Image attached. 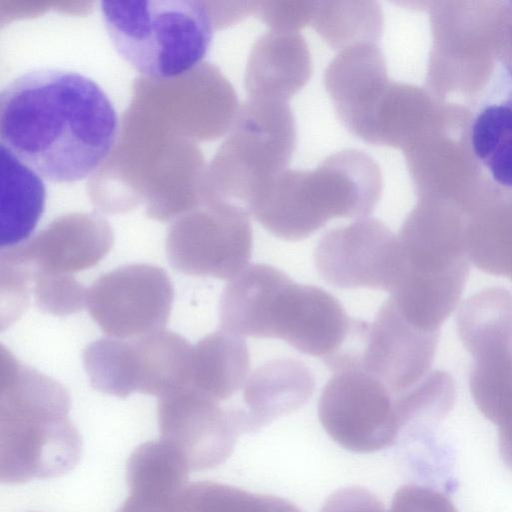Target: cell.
Listing matches in <instances>:
<instances>
[{
  "instance_id": "cell-12",
  "label": "cell",
  "mask_w": 512,
  "mask_h": 512,
  "mask_svg": "<svg viewBox=\"0 0 512 512\" xmlns=\"http://www.w3.org/2000/svg\"><path fill=\"white\" fill-rule=\"evenodd\" d=\"M438 338L439 331L409 323L389 297L368 323L359 369L378 378L397 397L430 372Z\"/></svg>"
},
{
  "instance_id": "cell-9",
  "label": "cell",
  "mask_w": 512,
  "mask_h": 512,
  "mask_svg": "<svg viewBox=\"0 0 512 512\" xmlns=\"http://www.w3.org/2000/svg\"><path fill=\"white\" fill-rule=\"evenodd\" d=\"M251 252L249 213L215 200L205 213L175 225L166 240L170 265L188 275L232 279L247 267Z\"/></svg>"
},
{
  "instance_id": "cell-6",
  "label": "cell",
  "mask_w": 512,
  "mask_h": 512,
  "mask_svg": "<svg viewBox=\"0 0 512 512\" xmlns=\"http://www.w3.org/2000/svg\"><path fill=\"white\" fill-rule=\"evenodd\" d=\"M296 144V123L288 102L248 99L214 161V199L250 214L287 170Z\"/></svg>"
},
{
  "instance_id": "cell-7",
  "label": "cell",
  "mask_w": 512,
  "mask_h": 512,
  "mask_svg": "<svg viewBox=\"0 0 512 512\" xmlns=\"http://www.w3.org/2000/svg\"><path fill=\"white\" fill-rule=\"evenodd\" d=\"M318 416L335 442L357 453L389 447L402 431L396 397L361 369L334 372L322 390Z\"/></svg>"
},
{
  "instance_id": "cell-14",
  "label": "cell",
  "mask_w": 512,
  "mask_h": 512,
  "mask_svg": "<svg viewBox=\"0 0 512 512\" xmlns=\"http://www.w3.org/2000/svg\"><path fill=\"white\" fill-rule=\"evenodd\" d=\"M314 387L312 372L299 360L275 359L259 366L242 387V405L231 407L241 433L255 432L300 408Z\"/></svg>"
},
{
  "instance_id": "cell-31",
  "label": "cell",
  "mask_w": 512,
  "mask_h": 512,
  "mask_svg": "<svg viewBox=\"0 0 512 512\" xmlns=\"http://www.w3.org/2000/svg\"><path fill=\"white\" fill-rule=\"evenodd\" d=\"M499 450L503 461L512 470V425L499 429Z\"/></svg>"
},
{
  "instance_id": "cell-2",
  "label": "cell",
  "mask_w": 512,
  "mask_h": 512,
  "mask_svg": "<svg viewBox=\"0 0 512 512\" xmlns=\"http://www.w3.org/2000/svg\"><path fill=\"white\" fill-rule=\"evenodd\" d=\"M0 358L1 482L63 476L82 453L80 434L69 418L68 391L20 363L4 346Z\"/></svg>"
},
{
  "instance_id": "cell-3",
  "label": "cell",
  "mask_w": 512,
  "mask_h": 512,
  "mask_svg": "<svg viewBox=\"0 0 512 512\" xmlns=\"http://www.w3.org/2000/svg\"><path fill=\"white\" fill-rule=\"evenodd\" d=\"M351 317L320 287L298 284L281 270L252 264L230 279L219 304L220 330L243 337L277 338L321 357L344 342Z\"/></svg>"
},
{
  "instance_id": "cell-15",
  "label": "cell",
  "mask_w": 512,
  "mask_h": 512,
  "mask_svg": "<svg viewBox=\"0 0 512 512\" xmlns=\"http://www.w3.org/2000/svg\"><path fill=\"white\" fill-rule=\"evenodd\" d=\"M312 69L308 45L298 32L270 30L252 46L245 90L249 99L288 102L307 84Z\"/></svg>"
},
{
  "instance_id": "cell-26",
  "label": "cell",
  "mask_w": 512,
  "mask_h": 512,
  "mask_svg": "<svg viewBox=\"0 0 512 512\" xmlns=\"http://www.w3.org/2000/svg\"><path fill=\"white\" fill-rule=\"evenodd\" d=\"M32 295L40 310L56 316L76 313L87 302V289L73 276L34 266Z\"/></svg>"
},
{
  "instance_id": "cell-16",
  "label": "cell",
  "mask_w": 512,
  "mask_h": 512,
  "mask_svg": "<svg viewBox=\"0 0 512 512\" xmlns=\"http://www.w3.org/2000/svg\"><path fill=\"white\" fill-rule=\"evenodd\" d=\"M390 81L377 44L361 43L339 51L324 73L336 114L351 132L379 91Z\"/></svg>"
},
{
  "instance_id": "cell-1",
  "label": "cell",
  "mask_w": 512,
  "mask_h": 512,
  "mask_svg": "<svg viewBox=\"0 0 512 512\" xmlns=\"http://www.w3.org/2000/svg\"><path fill=\"white\" fill-rule=\"evenodd\" d=\"M118 132L108 95L76 71L31 70L1 91L0 145L52 182L93 174L112 152Z\"/></svg>"
},
{
  "instance_id": "cell-27",
  "label": "cell",
  "mask_w": 512,
  "mask_h": 512,
  "mask_svg": "<svg viewBox=\"0 0 512 512\" xmlns=\"http://www.w3.org/2000/svg\"><path fill=\"white\" fill-rule=\"evenodd\" d=\"M318 1H256L255 12L273 31L298 32L312 22Z\"/></svg>"
},
{
  "instance_id": "cell-10",
  "label": "cell",
  "mask_w": 512,
  "mask_h": 512,
  "mask_svg": "<svg viewBox=\"0 0 512 512\" xmlns=\"http://www.w3.org/2000/svg\"><path fill=\"white\" fill-rule=\"evenodd\" d=\"M314 257L322 278L344 289L389 292L401 268L397 236L376 218H360L327 231L320 238Z\"/></svg>"
},
{
  "instance_id": "cell-29",
  "label": "cell",
  "mask_w": 512,
  "mask_h": 512,
  "mask_svg": "<svg viewBox=\"0 0 512 512\" xmlns=\"http://www.w3.org/2000/svg\"><path fill=\"white\" fill-rule=\"evenodd\" d=\"M321 512H387L380 500L365 488L353 486L334 492Z\"/></svg>"
},
{
  "instance_id": "cell-20",
  "label": "cell",
  "mask_w": 512,
  "mask_h": 512,
  "mask_svg": "<svg viewBox=\"0 0 512 512\" xmlns=\"http://www.w3.org/2000/svg\"><path fill=\"white\" fill-rule=\"evenodd\" d=\"M189 470L185 457L166 441L159 439L142 443L127 461L129 495L167 504L187 485Z\"/></svg>"
},
{
  "instance_id": "cell-23",
  "label": "cell",
  "mask_w": 512,
  "mask_h": 512,
  "mask_svg": "<svg viewBox=\"0 0 512 512\" xmlns=\"http://www.w3.org/2000/svg\"><path fill=\"white\" fill-rule=\"evenodd\" d=\"M475 157L502 186L512 187V99L484 108L470 133Z\"/></svg>"
},
{
  "instance_id": "cell-11",
  "label": "cell",
  "mask_w": 512,
  "mask_h": 512,
  "mask_svg": "<svg viewBox=\"0 0 512 512\" xmlns=\"http://www.w3.org/2000/svg\"><path fill=\"white\" fill-rule=\"evenodd\" d=\"M157 417L161 439L185 457L192 471L225 462L241 434L230 407L189 385L160 397Z\"/></svg>"
},
{
  "instance_id": "cell-4",
  "label": "cell",
  "mask_w": 512,
  "mask_h": 512,
  "mask_svg": "<svg viewBox=\"0 0 512 512\" xmlns=\"http://www.w3.org/2000/svg\"><path fill=\"white\" fill-rule=\"evenodd\" d=\"M382 186L375 160L363 151L346 149L314 170L284 171L250 214L274 236L297 241L333 218L366 217L380 200Z\"/></svg>"
},
{
  "instance_id": "cell-13",
  "label": "cell",
  "mask_w": 512,
  "mask_h": 512,
  "mask_svg": "<svg viewBox=\"0 0 512 512\" xmlns=\"http://www.w3.org/2000/svg\"><path fill=\"white\" fill-rule=\"evenodd\" d=\"M110 227L93 216L72 215L57 220L29 242L13 246L34 267L71 274L96 265L110 251Z\"/></svg>"
},
{
  "instance_id": "cell-18",
  "label": "cell",
  "mask_w": 512,
  "mask_h": 512,
  "mask_svg": "<svg viewBox=\"0 0 512 512\" xmlns=\"http://www.w3.org/2000/svg\"><path fill=\"white\" fill-rule=\"evenodd\" d=\"M249 351L243 338L223 331L192 346L189 386L222 402L243 387L249 372Z\"/></svg>"
},
{
  "instance_id": "cell-17",
  "label": "cell",
  "mask_w": 512,
  "mask_h": 512,
  "mask_svg": "<svg viewBox=\"0 0 512 512\" xmlns=\"http://www.w3.org/2000/svg\"><path fill=\"white\" fill-rule=\"evenodd\" d=\"M192 346L179 334L155 331L129 340L134 391L159 398L189 384Z\"/></svg>"
},
{
  "instance_id": "cell-25",
  "label": "cell",
  "mask_w": 512,
  "mask_h": 512,
  "mask_svg": "<svg viewBox=\"0 0 512 512\" xmlns=\"http://www.w3.org/2000/svg\"><path fill=\"white\" fill-rule=\"evenodd\" d=\"M33 265L15 253L12 247L0 254L1 330L25 312L32 292Z\"/></svg>"
},
{
  "instance_id": "cell-5",
  "label": "cell",
  "mask_w": 512,
  "mask_h": 512,
  "mask_svg": "<svg viewBox=\"0 0 512 512\" xmlns=\"http://www.w3.org/2000/svg\"><path fill=\"white\" fill-rule=\"evenodd\" d=\"M117 53L139 73L169 80L197 66L210 47L214 19L196 0L102 1Z\"/></svg>"
},
{
  "instance_id": "cell-24",
  "label": "cell",
  "mask_w": 512,
  "mask_h": 512,
  "mask_svg": "<svg viewBox=\"0 0 512 512\" xmlns=\"http://www.w3.org/2000/svg\"><path fill=\"white\" fill-rule=\"evenodd\" d=\"M271 495L253 494L212 481H196L167 505L164 512H269Z\"/></svg>"
},
{
  "instance_id": "cell-32",
  "label": "cell",
  "mask_w": 512,
  "mask_h": 512,
  "mask_svg": "<svg viewBox=\"0 0 512 512\" xmlns=\"http://www.w3.org/2000/svg\"><path fill=\"white\" fill-rule=\"evenodd\" d=\"M269 512H301V510L286 499L272 495Z\"/></svg>"
},
{
  "instance_id": "cell-28",
  "label": "cell",
  "mask_w": 512,
  "mask_h": 512,
  "mask_svg": "<svg viewBox=\"0 0 512 512\" xmlns=\"http://www.w3.org/2000/svg\"><path fill=\"white\" fill-rule=\"evenodd\" d=\"M387 512H457L453 503L434 489L405 485L399 488Z\"/></svg>"
},
{
  "instance_id": "cell-30",
  "label": "cell",
  "mask_w": 512,
  "mask_h": 512,
  "mask_svg": "<svg viewBox=\"0 0 512 512\" xmlns=\"http://www.w3.org/2000/svg\"><path fill=\"white\" fill-rule=\"evenodd\" d=\"M168 504H155L129 495L117 512H164Z\"/></svg>"
},
{
  "instance_id": "cell-22",
  "label": "cell",
  "mask_w": 512,
  "mask_h": 512,
  "mask_svg": "<svg viewBox=\"0 0 512 512\" xmlns=\"http://www.w3.org/2000/svg\"><path fill=\"white\" fill-rule=\"evenodd\" d=\"M465 245L475 267L512 281V206L477 215L465 230Z\"/></svg>"
},
{
  "instance_id": "cell-21",
  "label": "cell",
  "mask_w": 512,
  "mask_h": 512,
  "mask_svg": "<svg viewBox=\"0 0 512 512\" xmlns=\"http://www.w3.org/2000/svg\"><path fill=\"white\" fill-rule=\"evenodd\" d=\"M311 23L329 46L341 51L361 43L377 44L384 15L374 1H318Z\"/></svg>"
},
{
  "instance_id": "cell-19",
  "label": "cell",
  "mask_w": 512,
  "mask_h": 512,
  "mask_svg": "<svg viewBox=\"0 0 512 512\" xmlns=\"http://www.w3.org/2000/svg\"><path fill=\"white\" fill-rule=\"evenodd\" d=\"M1 152L0 244L17 246L36 227L45 206L43 177L3 145Z\"/></svg>"
},
{
  "instance_id": "cell-8",
  "label": "cell",
  "mask_w": 512,
  "mask_h": 512,
  "mask_svg": "<svg viewBox=\"0 0 512 512\" xmlns=\"http://www.w3.org/2000/svg\"><path fill=\"white\" fill-rule=\"evenodd\" d=\"M173 297V285L165 270L131 264L95 280L87 289L86 306L103 333L133 339L164 328Z\"/></svg>"
}]
</instances>
